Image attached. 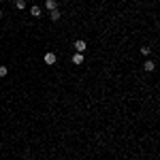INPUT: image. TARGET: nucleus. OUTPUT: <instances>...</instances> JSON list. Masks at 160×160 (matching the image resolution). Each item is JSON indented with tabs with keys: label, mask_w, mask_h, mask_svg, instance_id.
<instances>
[{
	"label": "nucleus",
	"mask_w": 160,
	"mask_h": 160,
	"mask_svg": "<svg viewBox=\"0 0 160 160\" xmlns=\"http://www.w3.org/2000/svg\"><path fill=\"white\" fill-rule=\"evenodd\" d=\"M6 73H9V68L6 66H0V77H6Z\"/></svg>",
	"instance_id": "1a4fd4ad"
},
{
	"label": "nucleus",
	"mask_w": 160,
	"mask_h": 160,
	"mask_svg": "<svg viewBox=\"0 0 160 160\" xmlns=\"http://www.w3.org/2000/svg\"><path fill=\"white\" fill-rule=\"evenodd\" d=\"M141 53L143 56H150V47H141Z\"/></svg>",
	"instance_id": "9d476101"
},
{
	"label": "nucleus",
	"mask_w": 160,
	"mask_h": 160,
	"mask_svg": "<svg viewBox=\"0 0 160 160\" xmlns=\"http://www.w3.org/2000/svg\"><path fill=\"white\" fill-rule=\"evenodd\" d=\"M0 17H2V11H0Z\"/></svg>",
	"instance_id": "9b49d317"
},
{
	"label": "nucleus",
	"mask_w": 160,
	"mask_h": 160,
	"mask_svg": "<svg viewBox=\"0 0 160 160\" xmlns=\"http://www.w3.org/2000/svg\"><path fill=\"white\" fill-rule=\"evenodd\" d=\"M30 15H32V17H41V15H43L41 6H32V9H30Z\"/></svg>",
	"instance_id": "20e7f679"
},
{
	"label": "nucleus",
	"mask_w": 160,
	"mask_h": 160,
	"mask_svg": "<svg viewBox=\"0 0 160 160\" xmlns=\"http://www.w3.org/2000/svg\"><path fill=\"white\" fill-rule=\"evenodd\" d=\"M73 64H83V53H75L73 56Z\"/></svg>",
	"instance_id": "423d86ee"
},
{
	"label": "nucleus",
	"mask_w": 160,
	"mask_h": 160,
	"mask_svg": "<svg viewBox=\"0 0 160 160\" xmlns=\"http://www.w3.org/2000/svg\"><path fill=\"white\" fill-rule=\"evenodd\" d=\"M15 6L21 11V9H26V0H15Z\"/></svg>",
	"instance_id": "6e6552de"
},
{
	"label": "nucleus",
	"mask_w": 160,
	"mask_h": 160,
	"mask_svg": "<svg viewBox=\"0 0 160 160\" xmlns=\"http://www.w3.org/2000/svg\"><path fill=\"white\" fill-rule=\"evenodd\" d=\"M45 9L47 11H56L58 9V0H45Z\"/></svg>",
	"instance_id": "7ed1b4c3"
},
{
	"label": "nucleus",
	"mask_w": 160,
	"mask_h": 160,
	"mask_svg": "<svg viewBox=\"0 0 160 160\" xmlns=\"http://www.w3.org/2000/svg\"><path fill=\"white\" fill-rule=\"evenodd\" d=\"M49 17H51V19H53V21H58V19H60V17H62V13H60V11H58V9H56V11H51V13H49Z\"/></svg>",
	"instance_id": "0eeeda50"
},
{
	"label": "nucleus",
	"mask_w": 160,
	"mask_h": 160,
	"mask_svg": "<svg viewBox=\"0 0 160 160\" xmlns=\"http://www.w3.org/2000/svg\"><path fill=\"white\" fill-rule=\"evenodd\" d=\"M143 68H145V71H147V73H152V71H154V68H156V64H154V62H152V60H147V62H145V64H143Z\"/></svg>",
	"instance_id": "39448f33"
},
{
	"label": "nucleus",
	"mask_w": 160,
	"mask_h": 160,
	"mask_svg": "<svg viewBox=\"0 0 160 160\" xmlns=\"http://www.w3.org/2000/svg\"><path fill=\"white\" fill-rule=\"evenodd\" d=\"M75 49H77V53H83L85 49H88V45H85V41H75V45H73Z\"/></svg>",
	"instance_id": "f257e3e1"
},
{
	"label": "nucleus",
	"mask_w": 160,
	"mask_h": 160,
	"mask_svg": "<svg viewBox=\"0 0 160 160\" xmlns=\"http://www.w3.org/2000/svg\"><path fill=\"white\" fill-rule=\"evenodd\" d=\"M56 60H58V56H56V53H51V51H47V53H45V64H56Z\"/></svg>",
	"instance_id": "f03ea898"
}]
</instances>
